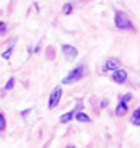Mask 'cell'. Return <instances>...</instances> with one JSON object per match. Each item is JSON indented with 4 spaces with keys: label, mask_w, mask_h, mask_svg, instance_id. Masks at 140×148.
Here are the masks:
<instances>
[{
    "label": "cell",
    "mask_w": 140,
    "mask_h": 148,
    "mask_svg": "<svg viewBox=\"0 0 140 148\" xmlns=\"http://www.w3.org/2000/svg\"><path fill=\"white\" fill-rule=\"evenodd\" d=\"M5 29H7V25L5 23H0V34H5Z\"/></svg>",
    "instance_id": "cell-15"
},
{
    "label": "cell",
    "mask_w": 140,
    "mask_h": 148,
    "mask_svg": "<svg viewBox=\"0 0 140 148\" xmlns=\"http://www.w3.org/2000/svg\"><path fill=\"white\" fill-rule=\"evenodd\" d=\"M113 80L116 83H119V85H121V83H124L127 80V72H126V70H122V69L114 70V72H113Z\"/></svg>",
    "instance_id": "cell-5"
},
{
    "label": "cell",
    "mask_w": 140,
    "mask_h": 148,
    "mask_svg": "<svg viewBox=\"0 0 140 148\" xmlns=\"http://www.w3.org/2000/svg\"><path fill=\"white\" fill-rule=\"evenodd\" d=\"M114 23H116V26H117L119 29H132L130 20H129V16H127L126 13H122V12H117V13H116Z\"/></svg>",
    "instance_id": "cell-2"
},
{
    "label": "cell",
    "mask_w": 140,
    "mask_h": 148,
    "mask_svg": "<svg viewBox=\"0 0 140 148\" xmlns=\"http://www.w3.org/2000/svg\"><path fill=\"white\" fill-rule=\"evenodd\" d=\"M67 148H73V147H67Z\"/></svg>",
    "instance_id": "cell-17"
},
{
    "label": "cell",
    "mask_w": 140,
    "mask_h": 148,
    "mask_svg": "<svg viewBox=\"0 0 140 148\" xmlns=\"http://www.w3.org/2000/svg\"><path fill=\"white\" fill-rule=\"evenodd\" d=\"M83 75H85V67L83 65H78V67H75L73 70H70V73L64 78V82H62V83H65V85L75 83V82H78V80L83 78Z\"/></svg>",
    "instance_id": "cell-1"
},
{
    "label": "cell",
    "mask_w": 140,
    "mask_h": 148,
    "mask_svg": "<svg viewBox=\"0 0 140 148\" xmlns=\"http://www.w3.org/2000/svg\"><path fill=\"white\" fill-rule=\"evenodd\" d=\"M62 52H64V56H65L67 59H75V57L78 56L77 47L70 46V44H64V46H62Z\"/></svg>",
    "instance_id": "cell-4"
},
{
    "label": "cell",
    "mask_w": 140,
    "mask_h": 148,
    "mask_svg": "<svg viewBox=\"0 0 140 148\" xmlns=\"http://www.w3.org/2000/svg\"><path fill=\"white\" fill-rule=\"evenodd\" d=\"M127 109H129L127 103H126V101H121V103L117 104V108H116V116H119V117H121V116H124V114L127 112Z\"/></svg>",
    "instance_id": "cell-7"
},
{
    "label": "cell",
    "mask_w": 140,
    "mask_h": 148,
    "mask_svg": "<svg viewBox=\"0 0 140 148\" xmlns=\"http://www.w3.org/2000/svg\"><path fill=\"white\" fill-rule=\"evenodd\" d=\"M129 99H130V95H126V96H122V98H121V101H126V103Z\"/></svg>",
    "instance_id": "cell-16"
},
{
    "label": "cell",
    "mask_w": 140,
    "mask_h": 148,
    "mask_svg": "<svg viewBox=\"0 0 140 148\" xmlns=\"http://www.w3.org/2000/svg\"><path fill=\"white\" fill-rule=\"evenodd\" d=\"M60 98H62V88L60 86H56L49 96V109H54L59 103H60Z\"/></svg>",
    "instance_id": "cell-3"
},
{
    "label": "cell",
    "mask_w": 140,
    "mask_h": 148,
    "mask_svg": "<svg viewBox=\"0 0 140 148\" xmlns=\"http://www.w3.org/2000/svg\"><path fill=\"white\" fill-rule=\"evenodd\" d=\"M5 127H7V121H5V116L0 112V132L5 130Z\"/></svg>",
    "instance_id": "cell-12"
},
{
    "label": "cell",
    "mask_w": 140,
    "mask_h": 148,
    "mask_svg": "<svg viewBox=\"0 0 140 148\" xmlns=\"http://www.w3.org/2000/svg\"><path fill=\"white\" fill-rule=\"evenodd\" d=\"M12 52H13V47H10L8 51H5V52L2 54V57H3V59H7V60H8L10 57H12Z\"/></svg>",
    "instance_id": "cell-13"
},
{
    "label": "cell",
    "mask_w": 140,
    "mask_h": 148,
    "mask_svg": "<svg viewBox=\"0 0 140 148\" xmlns=\"http://www.w3.org/2000/svg\"><path fill=\"white\" fill-rule=\"evenodd\" d=\"M73 116H75V112H73V111H70V112H67V114H64V116H60V119H59V121H60L62 124H67V122H70L72 119H73Z\"/></svg>",
    "instance_id": "cell-8"
},
{
    "label": "cell",
    "mask_w": 140,
    "mask_h": 148,
    "mask_svg": "<svg viewBox=\"0 0 140 148\" xmlns=\"http://www.w3.org/2000/svg\"><path fill=\"white\" fill-rule=\"evenodd\" d=\"M132 124H134V125H140V108L137 109L135 112H134V116H132Z\"/></svg>",
    "instance_id": "cell-10"
},
{
    "label": "cell",
    "mask_w": 140,
    "mask_h": 148,
    "mask_svg": "<svg viewBox=\"0 0 140 148\" xmlns=\"http://www.w3.org/2000/svg\"><path fill=\"white\" fill-rule=\"evenodd\" d=\"M72 10H73V5H72V3H65V7H64L62 12H64V15H70V13H72Z\"/></svg>",
    "instance_id": "cell-11"
},
{
    "label": "cell",
    "mask_w": 140,
    "mask_h": 148,
    "mask_svg": "<svg viewBox=\"0 0 140 148\" xmlns=\"http://www.w3.org/2000/svg\"><path fill=\"white\" fill-rule=\"evenodd\" d=\"M15 85V78H10L8 82H7V85H5V90H12Z\"/></svg>",
    "instance_id": "cell-14"
},
{
    "label": "cell",
    "mask_w": 140,
    "mask_h": 148,
    "mask_svg": "<svg viewBox=\"0 0 140 148\" xmlns=\"http://www.w3.org/2000/svg\"><path fill=\"white\" fill-rule=\"evenodd\" d=\"M117 69H119V60H116V59H109V60L104 64L106 72H113V70H117Z\"/></svg>",
    "instance_id": "cell-6"
},
{
    "label": "cell",
    "mask_w": 140,
    "mask_h": 148,
    "mask_svg": "<svg viewBox=\"0 0 140 148\" xmlns=\"http://www.w3.org/2000/svg\"><path fill=\"white\" fill-rule=\"evenodd\" d=\"M75 119H77L78 122H90V117H88L85 112H77L75 114Z\"/></svg>",
    "instance_id": "cell-9"
}]
</instances>
